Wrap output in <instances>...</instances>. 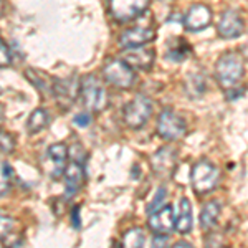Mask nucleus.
I'll return each mask as SVG.
<instances>
[{
    "mask_svg": "<svg viewBox=\"0 0 248 248\" xmlns=\"http://www.w3.org/2000/svg\"><path fill=\"white\" fill-rule=\"evenodd\" d=\"M215 71H217V79L220 85L225 90H230V88H235L238 79L243 77V62L237 53L229 51L217 62Z\"/></svg>",
    "mask_w": 248,
    "mask_h": 248,
    "instance_id": "nucleus-2",
    "label": "nucleus"
},
{
    "mask_svg": "<svg viewBox=\"0 0 248 248\" xmlns=\"http://www.w3.org/2000/svg\"><path fill=\"white\" fill-rule=\"evenodd\" d=\"M0 55H2V60H0V66H2V68L9 66L10 63H12V55H10V50H9V46H7L5 42L0 43Z\"/></svg>",
    "mask_w": 248,
    "mask_h": 248,
    "instance_id": "nucleus-24",
    "label": "nucleus"
},
{
    "mask_svg": "<svg viewBox=\"0 0 248 248\" xmlns=\"http://www.w3.org/2000/svg\"><path fill=\"white\" fill-rule=\"evenodd\" d=\"M243 33V20L235 10H227L220 17L218 35L222 38H237Z\"/></svg>",
    "mask_w": 248,
    "mask_h": 248,
    "instance_id": "nucleus-14",
    "label": "nucleus"
},
{
    "mask_svg": "<svg viewBox=\"0 0 248 248\" xmlns=\"http://www.w3.org/2000/svg\"><path fill=\"white\" fill-rule=\"evenodd\" d=\"M73 123L77 124L78 127H88V126H90V123H91V116L88 113H78L73 118Z\"/></svg>",
    "mask_w": 248,
    "mask_h": 248,
    "instance_id": "nucleus-26",
    "label": "nucleus"
},
{
    "mask_svg": "<svg viewBox=\"0 0 248 248\" xmlns=\"http://www.w3.org/2000/svg\"><path fill=\"white\" fill-rule=\"evenodd\" d=\"M153 111V103L146 96H136L124 106V123L131 129H141L149 119Z\"/></svg>",
    "mask_w": 248,
    "mask_h": 248,
    "instance_id": "nucleus-4",
    "label": "nucleus"
},
{
    "mask_svg": "<svg viewBox=\"0 0 248 248\" xmlns=\"http://www.w3.org/2000/svg\"><path fill=\"white\" fill-rule=\"evenodd\" d=\"M186 121L170 109H164L157 118V134L166 141H177L186 134Z\"/></svg>",
    "mask_w": 248,
    "mask_h": 248,
    "instance_id": "nucleus-6",
    "label": "nucleus"
},
{
    "mask_svg": "<svg viewBox=\"0 0 248 248\" xmlns=\"http://www.w3.org/2000/svg\"><path fill=\"white\" fill-rule=\"evenodd\" d=\"M175 161H177V154L174 147H161L151 159V167L159 177H169L175 169Z\"/></svg>",
    "mask_w": 248,
    "mask_h": 248,
    "instance_id": "nucleus-9",
    "label": "nucleus"
},
{
    "mask_svg": "<svg viewBox=\"0 0 248 248\" xmlns=\"http://www.w3.org/2000/svg\"><path fill=\"white\" fill-rule=\"evenodd\" d=\"M151 248H167V235H155Z\"/></svg>",
    "mask_w": 248,
    "mask_h": 248,
    "instance_id": "nucleus-28",
    "label": "nucleus"
},
{
    "mask_svg": "<svg viewBox=\"0 0 248 248\" xmlns=\"http://www.w3.org/2000/svg\"><path fill=\"white\" fill-rule=\"evenodd\" d=\"M212 22V12L207 5H194L190 7L187 12L184 23H186V29L190 31H201L210 25Z\"/></svg>",
    "mask_w": 248,
    "mask_h": 248,
    "instance_id": "nucleus-13",
    "label": "nucleus"
},
{
    "mask_svg": "<svg viewBox=\"0 0 248 248\" xmlns=\"http://www.w3.org/2000/svg\"><path fill=\"white\" fill-rule=\"evenodd\" d=\"M189 53H190V48L187 46L186 42H184L181 46H170L167 57H169L172 62H182V60H186V57Z\"/></svg>",
    "mask_w": 248,
    "mask_h": 248,
    "instance_id": "nucleus-20",
    "label": "nucleus"
},
{
    "mask_svg": "<svg viewBox=\"0 0 248 248\" xmlns=\"http://www.w3.org/2000/svg\"><path fill=\"white\" fill-rule=\"evenodd\" d=\"M154 57H155V51L153 48L136 46V48H127L123 53L121 60L124 63H127L131 68L147 71L154 65Z\"/></svg>",
    "mask_w": 248,
    "mask_h": 248,
    "instance_id": "nucleus-8",
    "label": "nucleus"
},
{
    "mask_svg": "<svg viewBox=\"0 0 248 248\" xmlns=\"http://www.w3.org/2000/svg\"><path fill=\"white\" fill-rule=\"evenodd\" d=\"M194 225V220H192V205L189 199H181L179 203V215L175 218V230L181 232V233H189Z\"/></svg>",
    "mask_w": 248,
    "mask_h": 248,
    "instance_id": "nucleus-16",
    "label": "nucleus"
},
{
    "mask_svg": "<svg viewBox=\"0 0 248 248\" xmlns=\"http://www.w3.org/2000/svg\"><path fill=\"white\" fill-rule=\"evenodd\" d=\"M172 248H192L189 243H186V242H179V243H175Z\"/></svg>",
    "mask_w": 248,
    "mask_h": 248,
    "instance_id": "nucleus-30",
    "label": "nucleus"
},
{
    "mask_svg": "<svg viewBox=\"0 0 248 248\" xmlns=\"http://www.w3.org/2000/svg\"><path fill=\"white\" fill-rule=\"evenodd\" d=\"M155 38V31L151 29H129L126 31H123L118 38L119 46L127 50V48H136V46H144L146 43L153 42Z\"/></svg>",
    "mask_w": 248,
    "mask_h": 248,
    "instance_id": "nucleus-12",
    "label": "nucleus"
},
{
    "mask_svg": "<svg viewBox=\"0 0 248 248\" xmlns=\"http://www.w3.org/2000/svg\"><path fill=\"white\" fill-rule=\"evenodd\" d=\"M166 197H167V189L166 187H161L157 190V194L154 195L153 202L147 205V212H157L159 209H162L164 203H166Z\"/></svg>",
    "mask_w": 248,
    "mask_h": 248,
    "instance_id": "nucleus-21",
    "label": "nucleus"
},
{
    "mask_svg": "<svg viewBox=\"0 0 248 248\" xmlns=\"http://www.w3.org/2000/svg\"><path fill=\"white\" fill-rule=\"evenodd\" d=\"M0 141H2V153L3 154H9V153L14 151L15 142H14V139L10 138V134L2 133V138H0Z\"/></svg>",
    "mask_w": 248,
    "mask_h": 248,
    "instance_id": "nucleus-25",
    "label": "nucleus"
},
{
    "mask_svg": "<svg viewBox=\"0 0 248 248\" xmlns=\"http://www.w3.org/2000/svg\"><path fill=\"white\" fill-rule=\"evenodd\" d=\"M149 5V0H109L111 15L118 22H129L142 14Z\"/></svg>",
    "mask_w": 248,
    "mask_h": 248,
    "instance_id": "nucleus-7",
    "label": "nucleus"
},
{
    "mask_svg": "<svg viewBox=\"0 0 248 248\" xmlns=\"http://www.w3.org/2000/svg\"><path fill=\"white\" fill-rule=\"evenodd\" d=\"M220 172L210 162L201 161L194 164L190 172V184L197 194H209L217 187Z\"/></svg>",
    "mask_w": 248,
    "mask_h": 248,
    "instance_id": "nucleus-3",
    "label": "nucleus"
},
{
    "mask_svg": "<svg viewBox=\"0 0 248 248\" xmlns=\"http://www.w3.org/2000/svg\"><path fill=\"white\" fill-rule=\"evenodd\" d=\"M79 98L90 111H103L108 106V93L94 75H88L79 85Z\"/></svg>",
    "mask_w": 248,
    "mask_h": 248,
    "instance_id": "nucleus-1",
    "label": "nucleus"
},
{
    "mask_svg": "<svg viewBox=\"0 0 248 248\" xmlns=\"http://www.w3.org/2000/svg\"><path fill=\"white\" fill-rule=\"evenodd\" d=\"M146 237H144V232L141 229H131L124 233L123 237V248H142Z\"/></svg>",
    "mask_w": 248,
    "mask_h": 248,
    "instance_id": "nucleus-19",
    "label": "nucleus"
},
{
    "mask_svg": "<svg viewBox=\"0 0 248 248\" xmlns=\"http://www.w3.org/2000/svg\"><path fill=\"white\" fill-rule=\"evenodd\" d=\"M103 75L108 79V83H111L116 88L121 90H127L133 86L136 75L127 63H124L123 60H111L108 62L105 68H103Z\"/></svg>",
    "mask_w": 248,
    "mask_h": 248,
    "instance_id": "nucleus-5",
    "label": "nucleus"
},
{
    "mask_svg": "<svg viewBox=\"0 0 248 248\" xmlns=\"http://www.w3.org/2000/svg\"><path fill=\"white\" fill-rule=\"evenodd\" d=\"M66 159H68V149L63 142L51 144L46 151V162L50 164L48 174L53 179H58L63 172L66 170Z\"/></svg>",
    "mask_w": 248,
    "mask_h": 248,
    "instance_id": "nucleus-10",
    "label": "nucleus"
},
{
    "mask_svg": "<svg viewBox=\"0 0 248 248\" xmlns=\"http://www.w3.org/2000/svg\"><path fill=\"white\" fill-rule=\"evenodd\" d=\"M12 227H14V220L7 215H2V238H5L7 235H10Z\"/></svg>",
    "mask_w": 248,
    "mask_h": 248,
    "instance_id": "nucleus-27",
    "label": "nucleus"
},
{
    "mask_svg": "<svg viewBox=\"0 0 248 248\" xmlns=\"http://www.w3.org/2000/svg\"><path fill=\"white\" fill-rule=\"evenodd\" d=\"M14 177V170H12L10 164L3 161L2 162V195H5L10 189V182Z\"/></svg>",
    "mask_w": 248,
    "mask_h": 248,
    "instance_id": "nucleus-22",
    "label": "nucleus"
},
{
    "mask_svg": "<svg viewBox=\"0 0 248 248\" xmlns=\"http://www.w3.org/2000/svg\"><path fill=\"white\" fill-rule=\"evenodd\" d=\"M27 78H29L31 83H35V86H37L38 90H42V91H46L48 90V86L45 85V81H43V79L38 77V71L29 70V71H27Z\"/></svg>",
    "mask_w": 248,
    "mask_h": 248,
    "instance_id": "nucleus-23",
    "label": "nucleus"
},
{
    "mask_svg": "<svg viewBox=\"0 0 248 248\" xmlns=\"http://www.w3.org/2000/svg\"><path fill=\"white\" fill-rule=\"evenodd\" d=\"M220 210H222V207H220L218 202L212 201L209 203H205V207H203L202 212H201V225H202V229L209 230V229H212V227L215 225V223H217Z\"/></svg>",
    "mask_w": 248,
    "mask_h": 248,
    "instance_id": "nucleus-17",
    "label": "nucleus"
},
{
    "mask_svg": "<svg viewBox=\"0 0 248 248\" xmlns=\"http://www.w3.org/2000/svg\"><path fill=\"white\" fill-rule=\"evenodd\" d=\"M85 179H86V174L81 164L77 161L68 164V167L65 170V197L66 199L73 197V195L83 187Z\"/></svg>",
    "mask_w": 248,
    "mask_h": 248,
    "instance_id": "nucleus-15",
    "label": "nucleus"
},
{
    "mask_svg": "<svg viewBox=\"0 0 248 248\" xmlns=\"http://www.w3.org/2000/svg\"><path fill=\"white\" fill-rule=\"evenodd\" d=\"M147 225L155 235H167L175 227L174 209L170 205H164L157 212H153V215L147 220Z\"/></svg>",
    "mask_w": 248,
    "mask_h": 248,
    "instance_id": "nucleus-11",
    "label": "nucleus"
},
{
    "mask_svg": "<svg viewBox=\"0 0 248 248\" xmlns=\"http://www.w3.org/2000/svg\"><path fill=\"white\" fill-rule=\"evenodd\" d=\"M50 123V114H48L46 109H35L33 113L30 114L29 121H27V129H29L30 134H37L40 131H43Z\"/></svg>",
    "mask_w": 248,
    "mask_h": 248,
    "instance_id": "nucleus-18",
    "label": "nucleus"
},
{
    "mask_svg": "<svg viewBox=\"0 0 248 248\" xmlns=\"http://www.w3.org/2000/svg\"><path fill=\"white\" fill-rule=\"evenodd\" d=\"M79 205H75L73 210H71V223H73L75 229H79L81 227V218H79Z\"/></svg>",
    "mask_w": 248,
    "mask_h": 248,
    "instance_id": "nucleus-29",
    "label": "nucleus"
}]
</instances>
